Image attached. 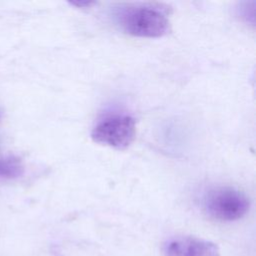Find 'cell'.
Listing matches in <instances>:
<instances>
[{"label": "cell", "instance_id": "6da1fadb", "mask_svg": "<svg viewBox=\"0 0 256 256\" xmlns=\"http://www.w3.org/2000/svg\"><path fill=\"white\" fill-rule=\"evenodd\" d=\"M115 16L121 29L134 36L160 37L169 29L166 11L151 3L125 5L117 10Z\"/></svg>", "mask_w": 256, "mask_h": 256}, {"label": "cell", "instance_id": "7a4b0ae2", "mask_svg": "<svg viewBox=\"0 0 256 256\" xmlns=\"http://www.w3.org/2000/svg\"><path fill=\"white\" fill-rule=\"evenodd\" d=\"M136 133V124L132 116L126 113H111L94 125L91 138L94 142L124 150L133 142Z\"/></svg>", "mask_w": 256, "mask_h": 256}, {"label": "cell", "instance_id": "3957f363", "mask_svg": "<svg viewBox=\"0 0 256 256\" xmlns=\"http://www.w3.org/2000/svg\"><path fill=\"white\" fill-rule=\"evenodd\" d=\"M206 213L219 221H235L242 218L249 209V200L240 190L220 186L210 190L204 197Z\"/></svg>", "mask_w": 256, "mask_h": 256}, {"label": "cell", "instance_id": "277c9868", "mask_svg": "<svg viewBox=\"0 0 256 256\" xmlns=\"http://www.w3.org/2000/svg\"><path fill=\"white\" fill-rule=\"evenodd\" d=\"M165 256H221L216 244L195 237H177L164 246Z\"/></svg>", "mask_w": 256, "mask_h": 256}, {"label": "cell", "instance_id": "5b68a950", "mask_svg": "<svg viewBox=\"0 0 256 256\" xmlns=\"http://www.w3.org/2000/svg\"><path fill=\"white\" fill-rule=\"evenodd\" d=\"M24 167L21 161L14 157H0V178H16L23 174Z\"/></svg>", "mask_w": 256, "mask_h": 256}, {"label": "cell", "instance_id": "8992f818", "mask_svg": "<svg viewBox=\"0 0 256 256\" xmlns=\"http://www.w3.org/2000/svg\"><path fill=\"white\" fill-rule=\"evenodd\" d=\"M92 2H89V1H85V2H72V4L74 5H78V6H83V5H90Z\"/></svg>", "mask_w": 256, "mask_h": 256}, {"label": "cell", "instance_id": "52a82bcc", "mask_svg": "<svg viewBox=\"0 0 256 256\" xmlns=\"http://www.w3.org/2000/svg\"><path fill=\"white\" fill-rule=\"evenodd\" d=\"M0 116H1V115H0Z\"/></svg>", "mask_w": 256, "mask_h": 256}]
</instances>
